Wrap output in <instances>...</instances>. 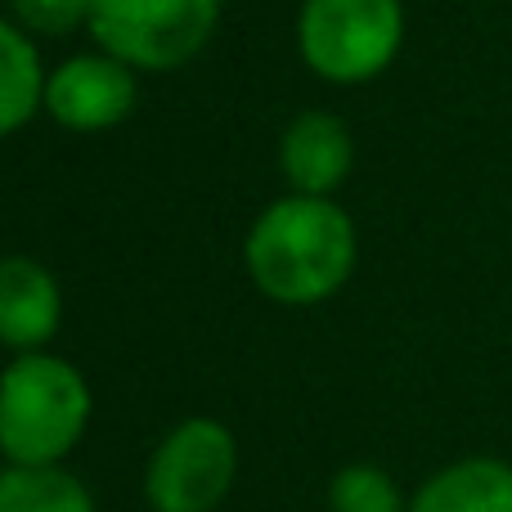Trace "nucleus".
<instances>
[{"instance_id": "f257e3e1", "label": "nucleus", "mask_w": 512, "mask_h": 512, "mask_svg": "<svg viewBox=\"0 0 512 512\" xmlns=\"http://www.w3.org/2000/svg\"><path fill=\"white\" fill-rule=\"evenodd\" d=\"M355 265V230L346 212L324 198H283L256 221L248 239V270L274 301L306 306L346 283Z\"/></svg>"}, {"instance_id": "f03ea898", "label": "nucleus", "mask_w": 512, "mask_h": 512, "mask_svg": "<svg viewBox=\"0 0 512 512\" xmlns=\"http://www.w3.org/2000/svg\"><path fill=\"white\" fill-rule=\"evenodd\" d=\"M86 414V382L54 355H23L0 378V450L18 468H54L86 432Z\"/></svg>"}, {"instance_id": "7ed1b4c3", "label": "nucleus", "mask_w": 512, "mask_h": 512, "mask_svg": "<svg viewBox=\"0 0 512 512\" xmlns=\"http://www.w3.org/2000/svg\"><path fill=\"white\" fill-rule=\"evenodd\" d=\"M400 0H306L301 54L328 81H364L400 50Z\"/></svg>"}, {"instance_id": "20e7f679", "label": "nucleus", "mask_w": 512, "mask_h": 512, "mask_svg": "<svg viewBox=\"0 0 512 512\" xmlns=\"http://www.w3.org/2000/svg\"><path fill=\"white\" fill-rule=\"evenodd\" d=\"M221 0H90V32L113 59L176 68L194 59Z\"/></svg>"}, {"instance_id": "39448f33", "label": "nucleus", "mask_w": 512, "mask_h": 512, "mask_svg": "<svg viewBox=\"0 0 512 512\" xmlns=\"http://www.w3.org/2000/svg\"><path fill=\"white\" fill-rule=\"evenodd\" d=\"M239 468L234 436L212 418L176 427L149 463V504L158 512H212Z\"/></svg>"}, {"instance_id": "423d86ee", "label": "nucleus", "mask_w": 512, "mask_h": 512, "mask_svg": "<svg viewBox=\"0 0 512 512\" xmlns=\"http://www.w3.org/2000/svg\"><path fill=\"white\" fill-rule=\"evenodd\" d=\"M45 104L72 131H99L131 113L135 81L122 59H72L45 86Z\"/></svg>"}, {"instance_id": "0eeeda50", "label": "nucleus", "mask_w": 512, "mask_h": 512, "mask_svg": "<svg viewBox=\"0 0 512 512\" xmlns=\"http://www.w3.org/2000/svg\"><path fill=\"white\" fill-rule=\"evenodd\" d=\"M59 328V288L36 261H0V342L41 346Z\"/></svg>"}, {"instance_id": "6e6552de", "label": "nucleus", "mask_w": 512, "mask_h": 512, "mask_svg": "<svg viewBox=\"0 0 512 512\" xmlns=\"http://www.w3.org/2000/svg\"><path fill=\"white\" fill-rule=\"evenodd\" d=\"M346 167H351V135H346V126L337 117L306 113L283 135V171L306 198L337 189Z\"/></svg>"}, {"instance_id": "1a4fd4ad", "label": "nucleus", "mask_w": 512, "mask_h": 512, "mask_svg": "<svg viewBox=\"0 0 512 512\" xmlns=\"http://www.w3.org/2000/svg\"><path fill=\"white\" fill-rule=\"evenodd\" d=\"M409 512H512V468L499 459H463L436 472Z\"/></svg>"}, {"instance_id": "9d476101", "label": "nucleus", "mask_w": 512, "mask_h": 512, "mask_svg": "<svg viewBox=\"0 0 512 512\" xmlns=\"http://www.w3.org/2000/svg\"><path fill=\"white\" fill-rule=\"evenodd\" d=\"M0 512H95L86 486L59 468L0 472Z\"/></svg>"}, {"instance_id": "9b49d317", "label": "nucleus", "mask_w": 512, "mask_h": 512, "mask_svg": "<svg viewBox=\"0 0 512 512\" xmlns=\"http://www.w3.org/2000/svg\"><path fill=\"white\" fill-rule=\"evenodd\" d=\"M36 95H41L36 50L27 45V36L0 23V135H9L36 113Z\"/></svg>"}, {"instance_id": "f8f14e48", "label": "nucleus", "mask_w": 512, "mask_h": 512, "mask_svg": "<svg viewBox=\"0 0 512 512\" xmlns=\"http://www.w3.org/2000/svg\"><path fill=\"white\" fill-rule=\"evenodd\" d=\"M333 512H405L400 490L378 468H346L333 481Z\"/></svg>"}, {"instance_id": "ddd939ff", "label": "nucleus", "mask_w": 512, "mask_h": 512, "mask_svg": "<svg viewBox=\"0 0 512 512\" xmlns=\"http://www.w3.org/2000/svg\"><path fill=\"white\" fill-rule=\"evenodd\" d=\"M14 14L23 18L32 32L59 36L68 27H77L81 18H90V0H14Z\"/></svg>"}]
</instances>
